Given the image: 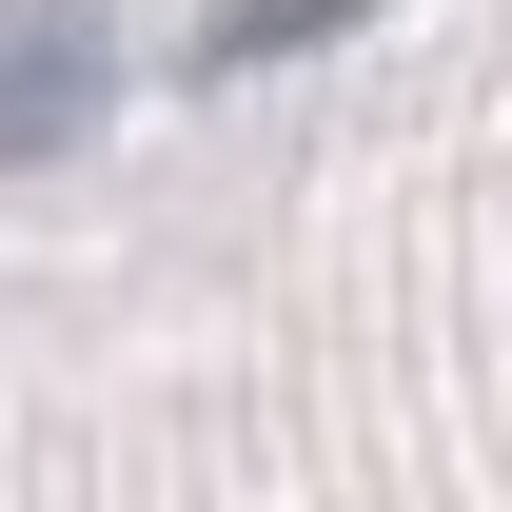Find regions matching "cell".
I'll use <instances>...</instances> for the list:
<instances>
[{
  "mask_svg": "<svg viewBox=\"0 0 512 512\" xmlns=\"http://www.w3.org/2000/svg\"><path fill=\"white\" fill-rule=\"evenodd\" d=\"M375 0H217L197 20V79H256V60H316V40H355Z\"/></svg>",
  "mask_w": 512,
  "mask_h": 512,
  "instance_id": "obj_2",
  "label": "cell"
},
{
  "mask_svg": "<svg viewBox=\"0 0 512 512\" xmlns=\"http://www.w3.org/2000/svg\"><path fill=\"white\" fill-rule=\"evenodd\" d=\"M119 20L99 0H0V178H40V158H79V138L119 119Z\"/></svg>",
  "mask_w": 512,
  "mask_h": 512,
  "instance_id": "obj_1",
  "label": "cell"
}]
</instances>
